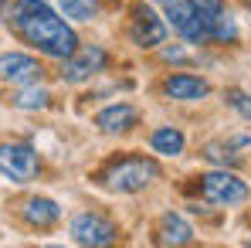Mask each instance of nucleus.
<instances>
[{"mask_svg": "<svg viewBox=\"0 0 251 248\" xmlns=\"http://www.w3.org/2000/svg\"><path fill=\"white\" fill-rule=\"evenodd\" d=\"M156 3H173V0H156Z\"/></svg>", "mask_w": 251, "mask_h": 248, "instance_id": "nucleus-21", "label": "nucleus"}, {"mask_svg": "<svg viewBox=\"0 0 251 248\" xmlns=\"http://www.w3.org/2000/svg\"><path fill=\"white\" fill-rule=\"evenodd\" d=\"M129 38L136 48H156V44L167 41V24L156 17L153 7H136L132 17H129Z\"/></svg>", "mask_w": 251, "mask_h": 248, "instance_id": "nucleus-6", "label": "nucleus"}, {"mask_svg": "<svg viewBox=\"0 0 251 248\" xmlns=\"http://www.w3.org/2000/svg\"><path fill=\"white\" fill-rule=\"evenodd\" d=\"M167 21H170V28L180 38H187V41H194V44L210 41V28L204 24V17L194 10L190 0H173V3H167Z\"/></svg>", "mask_w": 251, "mask_h": 248, "instance_id": "nucleus-5", "label": "nucleus"}, {"mask_svg": "<svg viewBox=\"0 0 251 248\" xmlns=\"http://www.w3.org/2000/svg\"><path fill=\"white\" fill-rule=\"evenodd\" d=\"M227 102H231V106H234V109H238L245 119H251V95H248V92L231 88V92H227Z\"/></svg>", "mask_w": 251, "mask_h": 248, "instance_id": "nucleus-19", "label": "nucleus"}, {"mask_svg": "<svg viewBox=\"0 0 251 248\" xmlns=\"http://www.w3.org/2000/svg\"><path fill=\"white\" fill-rule=\"evenodd\" d=\"M105 61H109L105 51L95 48V44H88V48L72 51V55L65 58V65H61V79H65V82H85V79H92L95 72H102Z\"/></svg>", "mask_w": 251, "mask_h": 248, "instance_id": "nucleus-8", "label": "nucleus"}, {"mask_svg": "<svg viewBox=\"0 0 251 248\" xmlns=\"http://www.w3.org/2000/svg\"><path fill=\"white\" fill-rule=\"evenodd\" d=\"M201 180V197L210 201V204H221V207H234L241 201H248V184L241 177H234L231 170H210Z\"/></svg>", "mask_w": 251, "mask_h": 248, "instance_id": "nucleus-3", "label": "nucleus"}, {"mask_svg": "<svg viewBox=\"0 0 251 248\" xmlns=\"http://www.w3.org/2000/svg\"><path fill=\"white\" fill-rule=\"evenodd\" d=\"M61 10L72 21H92L99 14V0H61Z\"/></svg>", "mask_w": 251, "mask_h": 248, "instance_id": "nucleus-18", "label": "nucleus"}, {"mask_svg": "<svg viewBox=\"0 0 251 248\" xmlns=\"http://www.w3.org/2000/svg\"><path fill=\"white\" fill-rule=\"evenodd\" d=\"M150 143H153V150H156V153H163V157H180L187 139H183V133H180V129L163 126V129H156V133H153V139H150Z\"/></svg>", "mask_w": 251, "mask_h": 248, "instance_id": "nucleus-15", "label": "nucleus"}, {"mask_svg": "<svg viewBox=\"0 0 251 248\" xmlns=\"http://www.w3.org/2000/svg\"><path fill=\"white\" fill-rule=\"evenodd\" d=\"M163 58H167V61H187V51H183V48H167Z\"/></svg>", "mask_w": 251, "mask_h": 248, "instance_id": "nucleus-20", "label": "nucleus"}, {"mask_svg": "<svg viewBox=\"0 0 251 248\" xmlns=\"http://www.w3.org/2000/svg\"><path fill=\"white\" fill-rule=\"evenodd\" d=\"M48 102H51V92H48V88H38V85L21 88V92L14 95V106H17V109H27V112H34V109H48Z\"/></svg>", "mask_w": 251, "mask_h": 248, "instance_id": "nucleus-16", "label": "nucleus"}, {"mask_svg": "<svg viewBox=\"0 0 251 248\" xmlns=\"http://www.w3.org/2000/svg\"><path fill=\"white\" fill-rule=\"evenodd\" d=\"M136 119H139V112H136L132 106L119 102V106L102 109V112L95 116V126H99L102 133H126V129H132V126H136Z\"/></svg>", "mask_w": 251, "mask_h": 248, "instance_id": "nucleus-12", "label": "nucleus"}, {"mask_svg": "<svg viewBox=\"0 0 251 248\" xmlns=\"http://www.w3.org/2000/svg\"><path fill=\"white\" fill-rule=\"evenodd\" d=\"M3 17H7V24L27 44H34L38 51L51 55V58H61L65 61L78 48L75 31L44 0H10V10L3 7Z\"/></svg>", "mask_w": 251, "mask_h": 248, "instance_id": "nucleus-1", "label": "nucleus"}, {"mask_svg": "<svg viewBox=\"0 0 251 248\" xmlns=\"http://www.w3.org/2000/svg\"><path fill=\"white\" fill-rule=\"evenodd\" d=\"M234 146H251V136H234L231 143H227V139H224V143H210V146H207V157L214 160V164L238 166V164H241V153H238Z\"/></svg>", "mask_w": 251, "mask_h": 248, "instance_id": "nucleus-14", "label": "nucleus"}, {"mask_svg": "<svg viewBox=\"0 0 251 248\" xmlns=\"http://www.w3.org/2000/svg\"><path fill=\"white\" fill-rule=\"evenodd\" d=\"M21 214H24V221L31 228H51L61 218V207L54 204V201H48V197H31L27 204L21 207Z\"/></svg>", "mask_w": 251, "mask_h": 248, "instance_id": "nucleus-13", "label": "nucleus"}, {"mask_svg": "<svg viewBox=\"0 0 251 248\" xmlns=\"http://www.w3.org/2000/svg\"><path fill=\"white\" fill-rule=\"evenodd\" d=\"M245 3H248V7H251V0H245Z\"/></svg>", "mask_w": 251, "mask_h": 248, "instance_id": "nucleus-22", "label": "nucleus"}, {"mask_svg": "<svg viewBox=\"0 0 251 248\" xmlns=\"http://www.w3.org/2000/svg\"><path fill=\"white\" fill-rule=\"evenodd\" d=\"M194 3V10L204 17V24L210 28V41H214V28H217V21L224 17V0H190Z\"/></svg>", "mask_w": 251, "mask_h": 248, "instance_id": "nucleus-17", "label": "nucleus"}, {"mask_svg": "<svg viewBox=\"0 0 251 248\" xmlns=\"http://www.w3.org/2000/svg\"><path fill=\"white\" fill-rule=\"evenodd\" d=\"M163 92H167L170 99H180V102H197V99H204L210 92V85L204 79H197V75H170L167 82H163Z\"/></svg>", "mask_w": 251, "mask_h": 248, "instance_id": "nucleus-10", "label": "nucleus"}, {"mask_svg": "<svg viewBox=\"0 0 251 248\" xmlns=\"http://www.w3.org/2000/svg\"><path fill=\"white\" fill-rule=\"evenodd\" d=\"M116 224L109 221V218H102V214H78L75 221H72V238L78 242V245H92V248H102V245H112L116 242Z\"/></svg>", "mask_w": 251, "mask_h": 248, "instance_id": "nucleus-7", "label": "nucleus"}, {"mask_svg": "<svg viewBox=\"0 0 251 248\" xmlns=\"http://www.w3.org/2000/svg\"><path fill=\"white\" fill-rule=\"evenodd\" d=\"M38 170H41V160H38L31 143H21V139L17 143H0V173L3 177H10L17 184H27V180L38 177Z\"/></svg>", "mask_w": 251, "mask_h": 248, "instance_id": "nucleus-4", "label": "nucleus"}, {"mask_svg": "<svg viewBox=\"0 0 251 248\" xmlns=\"http://www.w3.org/2000/svg\"><path fill=\"white\" fill-rule=\"evenodd\" d=\"M160 177V164L150 157H119L99 173V184L112 194H136Z\"/></svg>", "mask_w": 251, "mask_h": 248, "instance_id": "nucleus-2", "label": "nucleus"}, {"mask_svg": "<svg viewBox=\"0 0 251 248\" xmlns=\"http://www.w3.org/2000/svg\"><path fill=\"white\" fill-rule=\"evenodd\" d=\"M156 242L160 245H194V228L187 224L183 214H163L160 221V231H156Z\"/></svg>", "mask_w": 251, "mask_h": 248, "instance_id": "nucleus-11", "label": "nucleus"}, {"mask_svg": "<svg viewBox=\"0 0 251 248\" xmlns=\"http://www.w3.org/2000/svg\"><path fill=\"white\" fill-rule=\"evenodd\" d=\"M41 65L31 58V55H21V51H7L0 55V79L3 82H14V85H31L41 79Z\"/></svg>", "mask_w": 251, "mask_h": 248, "instance_id": "nucleus-9", "label": "nucleus"}]
</instances>
